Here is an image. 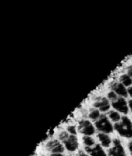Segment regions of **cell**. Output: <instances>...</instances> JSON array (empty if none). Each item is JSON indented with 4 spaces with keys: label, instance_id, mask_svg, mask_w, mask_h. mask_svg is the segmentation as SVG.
Instances as JSON below:
<instances>
[{
    "label": "cell",
    "instance_id": "1",
    "mask_svg": "<svg viewBox=\"0 0 132 156\" xmlns=\"http://www.w3.org/2000/svg\"><path fill=\"white\" fill-rule=\"evenodd\" d=\"M114 129L124 138H132V121L127 117H122L121 119L114 125Z\"/></svg>",
    "mask_w": 132,
    "mask_h": 156
},
{
    "label": "cell",
    "instance_id": "2",
    "mask_svg": "<svg viewBox=\"0 0 132 156\" xmlns=\"http://www.w3.org/2000/svg\"><path fill=\"white\" fill-rule=\"evenodd\" d=\"M95 127L102 133H111L114 130V126L111 124L109 119H107L106 116L101 115L100 118L96 120L95 122Z\"/></svg>",
    "mask_w": 132,
    "mask_h": 156
},
{
    "label": "cell",
    "instance_id": "3",
    "mask_svg": "<svg viewBox=\"0 0 132 156\" xmlns=\"http://www.w3.org/2000/svg\"><path fill=\"white\" fill-rule=\"evenodd\" d=\"M78 130L84 136H92L95 134L96 129L95 126L87 119H83L79 121L78 124Z\"/></svg>",
    "mask_w": 132,
    "mask_h": 156
},
{
    "label": "cell",
    "instance_id": "4",
    "mask_svg": "<svg viewBox=\"0 0 132 156\" xmlns=\"http://www.w3.org/2000/svg\"><path fill=\"white\" fill-rule=\"evenodd\" d=\"M112 142L113 146L108 150V156H127L125 149L118 139L113 140Z\"/></svg>",
    "mask_w": 132,
    "mask_h": 156
},
{
    "label": "cell",
    "instance_id": "5",
    "mask_svg": "<svg viewBox=\"0 0 132 156\" xmlns=\"http://www.w3.org/2000/svg\"><path fill=\"white\" fill-rule=\"evenodd\" d=\"M116 111L117 112H120V113H123V114H127L128 112V104L127 103V101L125 100L124 98H117L116 100L113 101L112 102V105H111Z\"/></svg>",
    "mask_w": 132,
    "mask_h": 156
},
{
    "label": "cell",
    "instance_id": "6",
    "mask_svg": "<svg viewBox=\"0 0 132 156\" xmlns=\"http://www.w3.org/2000/svg\"><path fill=\"white\" fill-rule=\"evenodd\" d=\"M46 149L52 153H62L64 151V146L57 140H52L47 142Z\"/></svg>",
    "mask_w": 132,
    "mask_h": 156
},
{
    "label": "cell",
    "instance_id": "7",
    "mask_svg": "<svg viewBox=\"0 0 132 156\" xmlns=\"http://www.w3.org/2000/svg\"><path fill=\"white\" fill-rule=\"evenodd\" d=\"M63 144H64V147L67 149L69 151H75L77 150L78 146H79V143H78V140L76 138V136L75 135H69L68 138L66 139L65 140L62 141Z\"/></svg>",
    "mask_w": 132,
    "mask_h": 156
},
{
    "label": "cell",
    "instance_id": "8",
    "mask_svg": "<svg viewBox=\"0 0 132 156\" xmlns=\"http://www.w3.org/2000/svg\"><path fill=\"white\" fill-rule=\"evenodd\" d=\"M94 107L99 111H108L110 108V103L106 98H98L94 102Z\"/></svg>",
    "mask_w": 132,
    "mask_h": 156
},
{
    "label": "cell",
    "instance_id": "9",
    "mask_svg": "<svg viewBox=\"0 0 132 156\" xmlns=\"http://www.w3.org/2000/svg\"><path fill=\"white\" fill-rule=\"evenodd\" d=\"M85 151L91 156H107L100 144H96L92 147H85Z\"/></svg>",
    "mask_w": 132,
    "mask_h": 156
},
{
    "label": "cell",
    "instance_id": "10",
    "mask_svg": "<svg viewBox=\"0 0 132 156\" xmlns=\"http://www.w3.org/2000/svg\"><path fill=\"white\" fill-rule=\"evenodd\" d=\"M111 89H112V91H114L116 95L120 96L121 98H125V97H127L128 95L127 94V89L121 83H114V84H112L111 85Z\"/></svg>",
    "mask_w": 132,
    "mask_h": 156
},
{
    "label": "cell",
    "instance_id": "11",
    "mask_svg": "<svg viewBox=\"0 0 132 156\" xmlns=\"http://www.w3.org/2000/svg\"><path fill=\"white\" fill-rule=\"evenodd\" d=\"M97 138H98V140H99V141H100V143H101V145L103 147L107 148L112 143V140H111L110 137L106 133H99L97 135Z\"/></svg>",
    "mask_w": 132,
    "mask_h": 156
},
{
    "label": "cell",
    "instance_id": "12",
    "mask_svg": "<svg viewBox=\"0 0 132 156\" xmlns=\"http://www.w3.org/2000/svg\"><path fill=\"white\" fill-rule=\"evenodd\" d=\"M120 83L125 86V87H131L132 86V78L127 73V74H122L119 78Z\"/></svg>",
    "mask_w": 132,
    "mask_h": 156
},
{
    "label": "cell",
    "instance_id": "13",
    "mask_svg": "<svg viewBox=\"0 0 132 156\" xmlns=\"http://www.w3.org/2000/svg\"><path fill=\"white\" fill-rule=\"evenodd\" d=\"M109 119H110L112 121H114L115 123H116V122H118V121L121 119V117H120V115H119V113H118L117 111H116V110H111V111L109 112Z\"/></svg>",
    "mask_w": 132,
    "mask_h": 156
},
{
    "label": "cell",
    "instance_id": "14",
    "mask_svg": "<svg viewBox=\"0 0 132 156\" xmlns=\"http://www.w3.org/2000/svg\"><path fill=\"white\" fill-rule=\"evenodd\" d=\"M83 142L85 145V147H92L95 145V140L91 136H84Z\"/></svg>",
    "mask_w": 132,
    "mask_h": 156
},
{
    "label": "cell",
    "instance_id": "15",
    "mask_svg": "<svg viewBox=\"0 0 132 156\" xmlns=\"http://www.w3.org/2000/svg\"><path fill=\"white\" fill-rule=\"evenodd\" d=\"M101 114H100V111L96 108H94V109H91L90 112H89V118L91 119H94V120H97L99 118H100Z\"/></svg>",
    "mask_w": 132,
    "mask_h": 156
},
{
    "label": "cell",
    "instance_id": "16",
    "mask_svg": "<svg viewBox=\"0 0 132 156\" xmlns=\"http://www.w3.org/2000/svg\"><path fill=\"white\" fill-rule=\"evenodd\" d=\"M107 99L108 100H111L112 102L116 100L117 99V95L114 92V91H111L107 94Z\"/></svg>",
    "mask_w": 132,
    "mask_h": 156
},
{
    "label": "cell",
    "instance_id": "17",
    "mask_svg": "<svg viewBox=\"0 0 132 156\" xmlns=\"http://www.w3.org/2000/svg\"><path fill=\"white\" fill-rule=\"evenodd\" d=\"M67 132H68V133H70L71 135H75V136H76V134H77V130H76L75 126H69V127L67 128Z\"/></svg>",
    "mask_w": 132,
    "mask_h": 156
},
{
    "label": "cell",
    "instance_id": "18",
    "mask_svg": "<svg viewBox=\"0 0 132 156\" xmlns=\"http://www.w3.org/2000/svg\"><path fill=\"white\" fill-rule=\"evenodd\" d=\"M69 135H70V134H69L67 131H61V132L59 134V139H60L61 141H63V140H65L66 139L68 138Z\"/></svg>",
    "mask_w": 132,
    "mask_h": 156
},
{
    "label": "cell",
    "instance_id": "19",
    "mask_svg": "<svg viewBox=\"0 0 132 156\" xmlns=\"http://www.w3.org/2000/svg\"><path fill=\"white\" fill-rule=\"evenodd\" d=\"M128 150H129L130 154L132 155V140L128 142Z\"/></svg>",
    "mask_w": 132,
    "mask_h": 156
},
{
    "label": "cell",
    "instance_id": "20",
    "mask_svg": "<svg viewBox=\"0 0 132 156\" xmlns=\"http://www.w3.org/2000/svg\"><path fill=\"white\" fill-rule=\"evenodd\" d=\"M127 74L132 78V66H130V67L127 69Z\"/></svg>",
    "mask_w": 132,
    "mask_h": 156
},
{
    "label": "cell",
    "instance_id": "21",
    "mask_svg": "<svg viewBox=\"0 0 132 156\" xmlns=\"http://www.w3.org/2000/svg\"><path fill=\"white\" fill-rule=\"evenodd\" d=\"M127 94H128L130 97H132V86L129 87L127 88Z\"/></svg>",
    "mask_w": 132,
    "mask_h": 156
},
{
    "label": "cell",
    "instance_id": "22",
    "mask_svg": "<svg viewBox=\"0 0 132 156\" xmlns=\"http://www.w3.org/2000/svg\"><path fill=\"white\" fill-rule=\"evenodd\" d=\"M78 156H89V155H88V153H85L84 151H79Z\"/></svg>",
    "mask_w": 132,
    "mask_h": 156
},
{
    "label": "cell",
    "instance_id": "23",
    "mask_svg": "<svg viewBox=\"0 0 132 156\" xmlns=\"http://www.w3.org/2000/svg\"><path fill=\"white\" fill-rule=\"evenodd\" d=\"M128 108H130L131 112H132V100H129L128 101Z\"/></svg>",
    "mask_w": 132,
    "mask_h": 156
},
{
    "label": "cell",
    "instance_id": "24",
    "mask_svg": "<svg viewBox=\"0 0 132 156\" xmlns=\"http://www.w3.org/2000/svg\"><path fill=\"white\" fill-rule=\"evenodd\" d=\"M50 156H63L62 153H51Z\"/></svg>",
    "mask_w": 132,
    "mask_h": 156
},
{
    "label": "cell",
    "instance_id": "25",
    "mask_svg": "<svg viewBox=\"0 0 132 156\" xmlns=\"http://www.w3.org/2000/svg\"><path fill=\"white\" fill-rule=\"evenodd\" d=\"M42 156H43V155H42Z\"/></svg>",
    "mask_w": 132,
    "mask_h": 156
}]
</instances>
